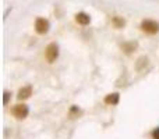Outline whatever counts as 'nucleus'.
Masks as SVG:
<instances>
[{
	"label": "nucleus",
	"mask_w": 159,
	"mask_h": 139,
	"mask_svg": "<svg viewBox=\"0 0 159 139\" xmlns=\"http://www.w3.org/2000/svg\"><path fill=\"white\" fill-rule=\"evenodd\" d=\"M141 29L148 35H155L159 32V22L155 20H144L141 22Z\"/></svg>",
	"instance_id": "obj_1"
},
{
	"label": "nucleus",
	"mask_w": 159,
	"mask_h": 139,
	"mask_svg": "<svg viewBox=\"0 0 159 139\" xmlns=\"http://www.w3.org/2000/svg\"><path fill=\"white\" fill-rule=\"evenodd\" d=\"M45 57L49 63H55L59 57V45L55 43V42L48 45L46 49H45Z\"/></svg>",
	"instance_id": "obj_2"
},
{
	"label": "nucleus",
	"mask_w": 159,
	"mask_h": 139,
	"mask_svg": "<svg viewBox=\"0 0 159 139\" xmlns=\"http://www.w3.org/2000/svg\"><path fill=\"white\" fill-rule=\"evenodd\" d=\"M11 114L13 117H16L17 120H24L28 114H30V109H28L27 104H16V106L11 107Z\"/></svg>",
	"instance_id": "obj_3"
},
{
	"label": "nucleus",
	"mask_w": 159,
	"mask_h": 139,
	"mask_svg": "<svg viewBox=\"0 0 159 139\" xmlns=\"http://www.w3.org/2000/svg\"><path fill=\"white\" fill-rule=\"evenodd\" d=\"M49 21H48L46 18H42V17H38V18L35 20V31L39 33V35H43V33H46L48 31H49Z\"/></svg>",
	"instance_id": "obj_4"
},
{
	"label": "nucleus",
	"mask_w": 159,
	"mask_h": 139,
	"mask_svg": "<svg viewBox=\"0 0 159 139\" xmlns=\"http://www.w3.org/2000/svg\"><path fill=\"white\" fill-rule=\"evenodd\" d=\"M31 95H32V86H31V85H27V86H22L21 89L18 90L17 98H18L20 100H25V99L31 98Z\"/></svg>",
	"instance_id": "obj_5"
},
{
	"label": "nucleus",
	"mask_w": 159,
	"mask_h": 139,
	"mask_svg": "<svg viewBox=\"0 0 159 139\" xmlns=\"http://www.w3.org/2000/svg\"><path fill=\"white\" fill-rule=\"evenodd\" d=\"M75 21L80 25H88L91 22V17L87 13H78V14H75Z\"/></svg>",
	"instance_id": "obj_6"
},
{
	"label": "nucleus",
	"mask_w": 159,
	"mask_h": 139,
	"mask_svg": "<svg viewBox=\"0 0 159 139\" xmlns=\"http://www.w3.org/2000/svg\"><path fill=\"white\" fill-rule=\"evenodd\" d=\"M105 103L107 104H117L119 103V93H110L105 98Z\"/></svg>",
	"instance_id": "obj_7"
},
{
	"label": "nucleus",
	"mask_w": 159,
	"mask_h": 139,
	"mask_svg": "<svg viewBox=\"0 0 159 139\" xmlns=\"http://www.w3.org/2000/svg\"><path fill=\"white\" fill-rule=\"evenodd\" d=\"M112 24L115 25L116 28H123L124 24H126V21H124L123 18H120V17H113V18H112Z\"/></svg>",
	"instance_id": "obj_8"
},
{
	"label": "nucleus",
	"mask_w": 159,
	"mask_h": 139,
	"mask_svg": "<svg viewBox=\"0 0 159 139\" xmlns=\"http://www.w3.org/2000/svg\"><path fill=\"white\" fill-rule=\"evenodd\" d=\"M8 99H10V93H8V92H4V100H3V103L7 104V103H8Z\"/></svg>",
	"instance_id": "obj_9"
},
{
	"label": "nucleus",
	"mask_w": 159,
	"mask_h": 139,
	"mask_svg": "<svg viewBox=\"0 0 159 139\" xmlns=\"http://www.w3.org/2000/svg\"><path fill=\"white\" fill-rule=\"evenodd\" d=\"M155 139H159V129H158V131H155Z\"/></svg>",
	"instance_id": "obj_10"
}]
</instances>
